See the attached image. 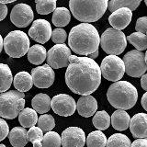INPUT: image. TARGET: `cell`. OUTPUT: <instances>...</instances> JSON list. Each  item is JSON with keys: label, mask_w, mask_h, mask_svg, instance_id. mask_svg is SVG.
I'll return each instance as SVG.
<instances>
[{"label": "cell", "mask_w": 147, "mask_h": 147, "mask_svg": "<svg viewBox=\"0 0 147 147\" xmlns=\"http://www.w3.org/2000/svg\"><path fill=\"white\" fill-rule=\"evenodd\" d=\"M28 141L32 142L33 147H42V142L43 139V131L40 130L39 127H31L30 128L28 131Z\"/></svg>", "instance_id": "d6a6232c"}, {"label": "cell", "mask_w": 147, "mask_h": 147, "mask_svg": "<svg viewBox=\"0 0 147 147\" xmlns=\"http://www.w3.org/2000/svg\"><path fill=\"white\" fill-rule=\"evenodd\" d=\"M141 86L142 87V89H144L147 91V74H144V76L141 78Z\"/></svg>", "instance_id": "60d3db41"}, {"label": "cell", "mask_w": 147, "mask_h": 147, "mask_svg": "<svg viewBox=\"0 0 147 147\" xmlns=\"http://www.w3.org/2000/svg\"><path fill=\"white\" fill-rule=\"evenodd\" d=\"M3 41H4V40H3V38H2V36L0 35V53L2 52V48H3Z\"/></svg>", "instance_id": "f6af8a7d"}, {"label": "cell", "mask_w": 147, "mask_h": 147, "mask_svg": "<svg viewBox=\"0 0 147 147\" xmlns=\"http://www.w3.org/2000/svg\"><path fill=\"white\" fill-rule=\"evenodd\" d=\"M25 95L18 90L0 94V117L13 119L18 116L25 106Z\"/></svg>", "instance_id": "5b68a950"}, {"label": "cell", "mask_w": 147, "mask_h": 147, "mask_svg": "<svg viewBox=\"0 0 147 147\" xmlns=\"http://www.w3.org/2000/svg\"><path fill=\"white\" fill-rule=\"evenodd\" d=\"M63 147H84L86 135L84 131L78 127H69L65 129L61 137Z\"/></svg>", "instance_id": "9a60e30c"}, {"label": "cell", "mask_w": 147, "mask_h": 147, "mask_svg": "<svg viewBox=\"0 0 147 147\" xmlns=\"http://www.w3.org/2000/svg\"><path fill=\"white\" fill-rule=\"evenodd\" d=\"M14 0H7V1H5V0H0V3L3 4V5H6V4H8V3H13Z\"/></svg>", "instance_id": "ee69618b"}, {"label": "cell", "mask_w": 147, "mask_h": 147, "mask_svg": "<svg viewBox=\"0 0 147 147\" xmlns=\"http://www.w3.org/2000/svg\"><path fill=\"white\" fill-rule=\"evenodd\" d=\"M51 99L47 94L40 93L36 95L31 100L32 108L36 112L40 114H44L48 112L51 109Z\"/></svg>", "instance_id": "7402d4cb"}, {"label": "cell", "mask_w": 147, "mask_h": 147, "mask_svg": "<svg viewBox=\"0 0 147 147\" xmlns=\"http://www.w3.org/2000/svg\"><path fill=\"white\" fill-rule=\"evenodd\" d=\"M101 76L105 79L112 82H118L121 79L125 73V66L122 59L116 55H109L101 62Z\"/></svg>", "instance_id": "ba28073f"}, {"label": "cell", "mask_w": 147, "mask_h": 147, "mask_svg": "<svg viewBox=\"0 0 147 147\" xmlns=\"http://www.w3.org/2000/svg\"><path fill=\"white\" fill-rule=\"evenodd\" d=\"M77 111L82 117L88 118L94 115L98 109V102L92 96H82L76 103Z\"/></svg>", "instance_id": "ac0fdd59"}, {"label": "cell", "mask_w": 147, "mask_h": 147, "mask_svg": "<svg viewBox=\"0 0 147 147\" xmlns=\"http://www.w3.org/2000/svg\"><path fill=\"white\" fill-rule=\"evenodd\" d=\"M107 98L110 105L118 109H130L138 99V92L135 86L128 81L115 82L109 87Z\"/></svg>", "instance_id": "3957f363"}, {"label": "cell", "mask_w": 147, "mask_h": 147, "mask_svg": "<svg viewBox=\"0 0 147 147\" xmlns=\"http://www.w3.org/2000/svg\"><path fill=\"white\" fill-rule=\"evenodd\" d=\"M13 81L12 73L7 64L0 63V93L7 92Z\"/></svg>", "instance_id": "d4e9b609"}, {"label": "cell", "mask_w": 147, "mask_h": 147, "mask_svg": "<svg viewBox=\"0 0 147 147\" xmlns=\"http://www.w3.org/2000/svg\"><path fill=\"white\" fill-rule=\"evenodd\" d=\"M137 49V51H144L147 49V37L146 34H142L140 32H134L129 35L126 38Z\"/></svg>", "instance_id": "4dcf8cb0"}, {"label": "cell", "mask_w": 147, "mask_h": 147, "mask_svg": "<svg viewBox=\"0 0 147 147\" xmlns=\"http://www.w3.org/2000/svg\"><path fill=\"white\" fill-rule=\"evenodd\" d=\"M100 45L109 55H119L124 52L127 46V39L121 30L113 28L106 30L100 37Z\"/></svg>", "instance_id": "52a82bcc"}, {"label": "cell", "mask_w": 147, "mask_h": 147, "mask_svg": "<svg viewBox=\"0 0 147 147\" xmlns=\"http://www.w3.org/2000/svg\"><path fill=\"white\" fill-rule=\"evenodd\" d=\"M28 131L23 127H15L9 131L8 139L13 147H24L28 144Z\"/></svg>", "instance_id": "ffe728a7"}, {"label": "cell", "mask_w": 147, "mask_h": 147, "mask_svg": "<svg viewBox=\"0 0 147 147\" xmlns=\"http://www.w3.org/2000/svg\"><path fill=\"white\" fill-rule=\"evenodd\" d=\"M67 33L62 28H56L52 32V40L54 43L56 44H63L64 41L66 40Z\"/></svg>", "instance_id": "d590c367"}, {"label": "cell", "mask_w": 147, "mask_h": 147, "mask_svg": "<svg viewBox=\"0 0 147 147\" xmlns=\"http://www.w3.org/2000/svg\"><path fill=\"white\" fill-rule=\"evenodd\" d=\"M135 30L137 32H140L142 34H146L147 32V17L139 18L136 21Z\"/></svg>", "instance_id": "8d00e7d4"}, {"label": "cell", "mask_w": 147, "mask_h": 147, "mask_svg": "<svg viewBox=\"0 0 147 147\" xmlns=\"http://www.w3.org/2000/svg\"><path fill=\"white\" fill-rule=\"evenodd\" d=\"M98 56V51H96V52L93 53L92 54H89V55H88V58H90V59H92V60H94V59H96Z\"/></svg>", "instance_id": "7bdbcfd3"}, {"label": "cell", "mask_w": 147, "mask_h": 147, "mask_svg": "<svg viewBox=\"0 0 147 147\" xmlns=\"http://www.w3.org/2000/svg\"><path fill=\"white\" fill-rule=\"evenodd\" d=\"M131 141L122 133H115L107 140L106 147H131Z\"/></svg>", "instance_id": "f546056e"}, {"label": "cell", "mask_w": 147, "mask_h": 147, "mask_svg": "<svg viewBox=\"0 0 147 147\" xmlns=\"http://www.w3.org/2000/svg\"><path fill=\"white\" fill-rule=\"evenodd\" d=\"M51 108L57 115L68 117L75 113L76 103L71 96L66 94H59L54 96L51 100Z\"/></svg>", "instance_id": "8fae6325"}, {"label": "cell", "mask_w": 147, "mask_h": 147, "mask_svg": "<svg viewBox=\"0 0 147 147\" xmlns=\"http://www.w3.org/2000/svg\"><path fill=\"white\" fill-rule=\"evenodd\" d=\"M125 66V72L131 77L142 76L147 71L144 53L137 50L128 52L122 59Z\"/></svg>", "instance_id": "9c48e42d"}, {"label": "cell", "mask_w": 147, "mask_h": 147, "mask_svg": "<svg viewBox=\"0 0 147 147\" xmlns=\"http://www.w3.org/2000/svg\"><path fill=\"white\" fill-rule=\"evenodd\" d=\"M141 103H142V108H144L146 110V111H147V92H146V93H144V96H142V100H141Z\"/></svg>", "instance_id": "b9f144b4"}, {"label": "cell", "mask_w": 147, "mask_h": 147, "mask_svg": "<svg viewBox=\"0 0 147 147\" xmlns=\"http://www.w3.org/2000/svg\"><path fill=\"white\" fill-rule=\"evenodd\" d=\"M93 125L98 131L107 130L110 125V117L105 110L96 112L93 117Z\"/></svg>", "instance_id": "f1b7e54d"}, {"label": "cell", "mask_w": 147, "mask_h": 147, "mask_svg": "<svg viewBox=\"0 0 147 147\" xmlns=\"http://www.w3.org/2000/svg\"><path fill=\"white\" fill-rule=\"evenodd\" d=\"M13 83L15 88L18 91L21 92V93L29 91L32 87V86H33V81H32L31 75L25 71L18 73L15 76V77H14Z\"/></svg>", "instance_id": "44dd1931"}, {"label": "cell", "mask_w": 147, "mask_h": 147, "mask_svg": "<svg viewBox=\"0 0 147 147\" xmlns=\"http://www.w3.org/2000/svg\"><path fill=\"white\" fill-rule=\"evenodd\" d=\"M144 3H145V5H146V6H147V0H145V1H144Z\"/></svg>", "instance_id": "c3c4849f"}, {"label": "cell", "mask_w": 147, "mask_h": 147, "mask_svg": "<svg viewBox=\"0 0 147 147\" xmlns=\"http://www.w3.org/2000/svg\"><path fill=\"white\" fill-rule=\"evenodd\" d=\"M107 0L85 1L71 0L69 1L70 10L77 20L81 22H95L104 15L108 8Z\"/></svg>", "instance_id": "277c9868"}, {"label": "cell", "mask_w": 147, "mask_h": 147, "mask_svg": "<svg viewBox=\"0 0 147 147\" xmlns=\"http://www.w3.org/2000/svg\"><path fill=\"white\" fill-rule=\"evenodd\" d=\"M36 10L40 15H48L56 9L55 0H36Z\"/></svg>", "instance_id": "1f68e13d"}, {"label": "cell", "mask_w": 147, "mask_h": 147, "mask_svg": "<svg viewBox=\"0 0 147 147\" xmlns=\"http://www.w3.org/2000/svg\"><path fill=\"white\" fill-rule=\"evenodd\" d=\"M146 37H147V32H146Z\"/></svg>", "instance_id": "681fc988"}, {"label": "cell", "mask_w": 147, "mask_h": 147, "mask_svg": "<svg viewBox=\"0 0 147 147\" xmlns=\"http://www.w3.org/2000/svg\"><path fill=\"white\" fill-rule=\"evenodd\" d=\"M42 147H60L61 146V137L57 132L48 131L46 134L43 135Z\"/></svg>", "instance_id": "e575fe53"}, {"label": "cell", "mask_w": 147, "mask_h": 147, "mask_svg": "<svg viewBox=\"0 0 147 147\" xmlns=\"http://www.w3.org/2000/svg\"><path fill=\"white\" fill-rule=\"evenodd\" d=\"M87 147H106L107 137L101 131L90 132L86 139Z\"/></svg>", "instance_id": "83f0119b"}, {"label": "cell", "mask_w": 147, "mask_h": 147, "mask_svg": "<svg viewBox=\"0 0 147 147\" xmlns=\"http://www.w3.org/2000/svg\"><path fill=\"white\" fill-rule=\"evenodd\" d=\"M7 15V7L0 3V21L5 20Z\"/></svg>", "instance_id": "ab89813d"}, {"label": "cell", "mask_w": 147, "mask_h": 147, "mask_svg": "<svg viewBox=\"0 0 147 147\" xmlns=\"http://www.w3.org/2000/svg\"><path fill=\"white\" fill-rule=\"evenodd\" d=\"M46 57H47L46 49L40 44H35L31 46L28 52V60L30 63L35 64V65L42 63L45 61Z\"/></svg>", "instance_id": "603a6c76"}, {"label": "cell", "mask_w": 147, "mask_h": 147, "mask_svg": "<svg viewBox=\"0 0 147 147\" xmlns=\"http://www.w3.org/2000/svg\"><path fill=\"white\" fill-rule=\"evenodd\" d=\"M68 44L76 53L88 56L98 51L100 44L98 31L89 23H81L71 30L68 36Z\"/></svg>", "instance_id": "7a4b0ae2"}, {"label": "cell", "mask_w": 147, "mask_h": 147, "mask_svg": "<svg viewBox=\"0 0 147 147\" xmlns=\"http://www.w3.org/2000/svg\"><path fill=\"white\" fill-rule=\"evenodd\" d=\"M52 27L45 20H37L32 22L31 28L29 30V36L32 40L43 44L52 37Z\"/></svg>", "instance_id": "5bb4252c"}, {"label": "cell", "mask_w": 147, "mask_h": 147, "mask_svg": "<svg viewBox=\"0 0 147 147\" xmlns=\"http://www.w3.org/2000/svg\"><path fill=\"white\" fill-rule=\"evenodd\" d=\"M34 14L31 7L27 4H18L12 8L10 20L18 28H26L33 20Z\"/></svg>", "instance_id": "7c38bea8"}, {"label": "cell", "mask_w": 147, "mask_h": 147, "mask_svg": "<svg viewBox=\"0 0 147 147\" xmlns=\"http://www.w3.org/2000/svg\"><path fill=\"white\" fill-rule=\"evenodd\" d=\"M38 127L42 131L48 132L51 131L55 127V121L52 115L50 114H42L40 117L38 118Z\"/></svg>", "instance_id": "836d02e7"}, {"label": "cell", "mask_w": 147, "mask_h": 147, "mask_svg": "<svg viewBox=\"0 0 147 147\" xmlns=\"http://www.w3.org/2000/svg\"><path fill=\"white\" fill-rule=\"evenodd\" d=\"M131 147H147V138L135 140L131 144Z\"/></svg>", "instance_id": "f35d334b"}, {"label": "cell", "mask_w": 147, "mask_h": 147, "mask_svg": "<svg viewBox=\"0 0 147 147\" xmlns=\"http://www.w3.org/2000/svg\"><path fill=\"white\" fill-rule=\"evenodd\" d=\"M0 147H6V145H5V144H0Z\"/></svg>", "instance_id": "7dc6e473"}, {"label": "cell", "mask_w": 147, "mask_h": 147, "mask_svg": "<svg viewBox=\"0 0 147 147\" xmlns=\"http://www.w3.org/2000/svg\"><path fill=\"white\" fill-rule=\"evenodd\" d=\"M144 59H145V63H146V64H147V52H146L145 54H144Z\"/></svg>", "instance_id": "bcb514c9"}, {"label": "cell", "mask_w": 147, "mask_h": 147, "mask_svg": "<svg viewBox=\"0 0 147 147\" xmlns=\"http://www.w3.org/2000/svg\"><path fill=\"white\" fill-rule=\"evenodd\" d=\"M31 77L34 86L38 88H48L53 84L55 75L53 68L44 64L32 69Z\"/></svg>", "instance_id": "4fadbf2b"}, {"label": "cell", "mask_w": 147, "mask_h": 147, "mask_svg": "<svg viewBox=\"0 0 147 147\" xmlns=\"http://www.w3.org/2000/svg\"><path fill=\"white\" fill-rule=\"evenodd\" d=\"M71 55V50L68 46L65 44H56L47 52V64L53 69L67 67Z\"/></svg>", "instance_id": "30bf717a"}, {"label": "cell", "mask_w": 147, "mask_h": 147, "mask_svg": "<svg viewBox=\"0 0 147 147\" xmlns=\"http://www.w3.org/2000/svg\"><path fill=\"white\" fill-rule=\"evenodd\" d=\"M112 127L117 131H125L130 126L131 117L125 110L118 109L110 117Z\"/></svg>", "instance_id": "d6986e66"}, {"label": "cell", "mask_w": 147, "mask_h": 147, "mask_svg": "<svg viewBox=\"0 0 147 147\" xmlns=\"http://www.w3.org/2000/svg\"><path fill=\"white\" fill-rule=\"evenodd\" d=\"M132 18V12L129 8H121L112 12L109 18V24L112 26L113 29L121 30L130 24Z\"/></svg>", "instance_id": "2e32d148"}, {"label": "cell", "mask_w": 147, "mask_h": 147, "mask_svg": "<svg viewBox=\"0 0 147 147\" xmlns=\"http://www.w3.org/2000/svg\"><path fill=\"white\" fill-rule=\"evenodd\" d=\"M30 39L25 32L14 30L9 32L3 41V47L7 55L12 58L24 56L30 50Z\"/></svg>", "instance_id": "8992f818"}, {"label": "cell", "mask_w": 147, "mask_h": 147, "mask_svg": "<svg viewBox=\"0 0 147 147\" xmlns=\"http://www.w3.org/2000/svg\"><path fill=\"white\" fill-rule=\"evenodd\" d=\"M18 121L23 128H31L38 121V115L33 109H23L18 114Z\"/></svg>", "instance_id": "cb8c5ba5"}, {"label": "cell", "mask_w": 147, "mask_h": 147, "mask_svg": "<svg viewBox=\"0 0 147 147\" xmlns=\"http://www.w3.org/2000/svg\"><path fill=\"white\" fill-rule=\"evenodd\" d=\"M71 20L70 11L66 7H56L53 11L52 20L56 27H64L69 24Z\"/></svg>", "instance_id": "484cf974"}, {"label": "cell", "mask_w": 147, "mask_h": 147, "mask_svg": "<svg viewBox=\"0 0 147 147\" xmlns=\"http://www.w3.org/2000/svg\"><path fill=\"white\" fill-rule=\"evenodd\" d=\"M130 130L132 136L137 139L147 138V114L137 113L131 119Z\"/></svg>", "instance_id": "e0dca14e"}, {"label": "cell", "mask_w": 147, "mask_h": 147, "mask_svg": "<svg viewBox=\"0 0 147 147\" xmlns=\"http://www.w3.org/2000/svg\"><path fill=\"white\" fill-rule=\"evenodd\" d=\"M9 133V128L4 119L0 118V142L3 141Z\"/></svg>", "instance_id": "74e56055"}, {"label": "cell", "mask_w": 147, "mask_h": 147, "mask_svg": "<svg viewBox=\"0 0 147 147\" xmlns=\"http://www.w3.org/2000/svg\"><path fill=\"white\" fill-rule=\"evenodd\" d=\"M100 67L88 57L71 55L65 72V83L74 93L88 96L98 88L101 83Z\"/></svg>", "instance_id": "6da1fadb"}, {"label": "cell", "mask_w": 147, "mask_h": 147, "mask_svg": "<svg viewBox=\"0 0 147 147\" xmlns=\"http://www.w3.org/2000/svg\"><path fill=\"white\" fill-rule=\"evenodd\" d=\"M141 1L138 0H111L108 2V8L111 12L121 8H129L132 12L139 7Z\"/></svg>", "instance_id": "4316f807"}]
</instances>
